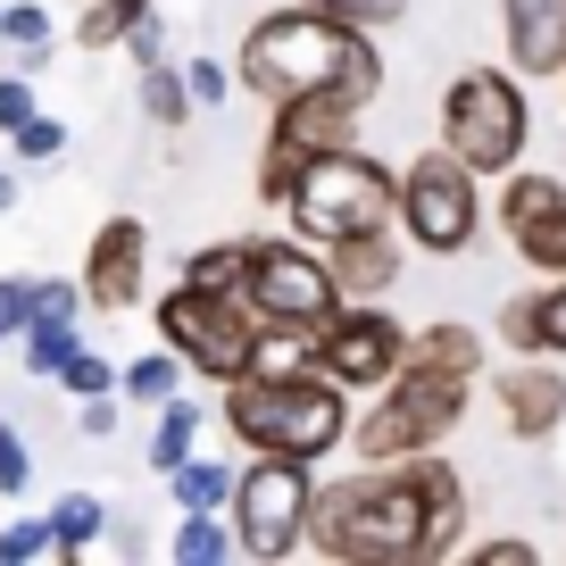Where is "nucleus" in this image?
Here are the masks:
<instances>
[{
	"label": "nucleus",
	"mask_w": 566,
	"mask_h": 566,
	"mask_svg": "<svg viewBox=\"0 0 566 566\" xmlns=\"http://www.w3.org/2000/svg\"><path fill=\"white\" fill-rule=\"evenodd\" d=\"M516 75H566V0H500Z\"/></svg>",
	"instance_id": "15"
},
{
	"label": "nucleus",
	"mask_w": 566,
	"mask_h": 566,
	"mask_svg": "<svg viewBox=\"0 0 566 566\" xmlns=\"http://www.w3.org/2000/svg\"><path fill=\"white\" fill-rule=\"evenodd\" d=\"M84 433H117V400H108V391L84 400Z\"/></svg>",
	"instance_id": "41"
},
{
	"label": "nucleus",
	"mask_w": 566,
	"mask_h": 566,
	"mask_svg": "<svg viewBox=\"0 0 566 566\" xmlns=\"http://www.w3.org/2000/svg\"><path fill=\"white\" fill-rule=\"evenodd\" d=\"M226 424L250 450L317 459L350 433V391L334 375H233L226 384Z\"/></svg>",
	"instance_id": "3"
},
{
	"label": "nucleus",
	"mask_w": 566,
	"mask_h": 566,
	"mask_svg": "<svg viewBox=\"0 0 566 566\" xmlns=\"http://www.w3.org/2000/svg\"><path fill=\"white\" fill-rule=\"evenodd\" d=\"M292 226L308 233V242H350V233H384L391 217H400V176H391L384 159H367L358 142H342V150H317L308 159V176L292 184Z\"/></svg>",
	"instance_id": "4"
},
{
	"label": "nucleus",
	"mask_w": 566,
	"mask_h": 566,
	"mask_svg": "<svg viewBox=\"0 0 566 566\" xmlns=\"http://www.w3.org/2000/svg\"><path fill=\"white\" fill-rule=\"evenodd\" d=\"M75 350H84V342H75V308H34V317H25V367L34 375H59Z\"/></svg>",
	"instance_id": "20"
},
{
	"label": "nucleus",
	"mask_w": 566,
	"mask_h": 566,
	"mask_svg": "<svg viewBox=\"0 0 566 566\" xmlns=\"http://www.w3.org/2000/svg\"><path fill=\"white\" fill-rule=\"evenodd\" d=\"M101 525H108V509L92 492H67V500H51V533H59V558H75L84 542H101Z\"/></svg>",
	"instance_id": "24"
},
{
	"label": "nucleus",
	"mask_w": 566,
	"mask_h": 566,
	"mask_svg": "<svg viewBox=\"0 0 566 566\" xmlns=\"http://www.w3.org/2000/svg\"><path fill=\"white\" fill-rule=\"evenodd\" d=\"M184 84H192V108H217L233 92V75L217 67V59H192V67H184Z\"/></svg>",
	"instance_id": "37"
},
{
	"label": "nucleus",
	"mask_w": 566,
	"mask_h": 566,
	"mask_svg": "<svg viewBox=\"0 0 566 566\" xmlns=\"http://www.w3.org/2000/svg\"><path fill=\"white\" fill-rule=\"evenodd\" d=\"M25 117H34V92H25V75H0V134H18Z\"/></svg>",
	"instance_id": "38"
},
{
	"label": "nucleus",
	"mask_w": 566,
	"mask_h": 566,
	"mask_svg": "<svg viewBox=\"0 0 566 566\" xmlns=\"http://www.w3.org/2000/svg\"><path fill=\"white\" fill-rule=\"evenodd\" d=\"M459 533H467V483L433 450L384 459L308 500V542L342 566H424L450 558Z\"/></svg>",
	"instance_id": "1"
},
{
	"label": "nucleus",
	"mask_w": 566,
	"mask_h": 566,
	"mask_svg": "<svg viewBox=\"0 0 566 566\" xmlns=\"http://www.w3.org/2000/svg\"><path fill=\"white\" fill-rule=\"evenodd\" d=\"M59 549V533H51V516H25V525H0V566H25V558H51Z\"/></svg>",
	"instance_id": "30"
},
{
	"label": "nucleus",
	"mask_w": 566,
	"mask_h": 566,
	"mask_svg": "<svg viewBox=\"0 0 566 566\" xmlns=\"http://www.w3.org/2000/svg\"><path fill=\"white\" fill-rule=\"evenodd\" d=\"M167 483H176V509H226V500H233V475L217 459H184Z\"/></svg>",
	"instance_id": "26"
},
{
	"label": "nucleus",
	"mask_w": 566,
	"mask_h": 566,
	"mask_svg": "<svg viewBox=\"0 0 566 566\" xmlns=\"http://www.w3.org/2000/svg\"><path fill=\"white\" fill-rule=\"evenodd\" d=\"M475 558L483 566H533V542H525V533H509V542H483Z\"/></svg>",
	"instance_id": "40"
},
{
	"label": "nucleus",
	"mask_w": 566,
	"mask_h": 566,
	"mask_svg": "<svg viewBox=\"0 0 566 566\" xmlns=\"http://www.w3.org/2000/svg\"><path fill=\"white\" fill-rule=\"evenodd\" d=\"M51 384H67L75 400H92V391H117V367H108V358H92V350H75L67 367L51 375Z\"/></svg>",
	"instance_id": "31"
},
{
	"label": "nucleus",
	"mask_w": 566,
	"mask_h": 566,
	"mask_svg": "<svg viewBox=\"0 0 566 566\" xmlns=\"http://www.w3.org/2000/svg\"><path fill=\"white\" fill-rule=\"evenodd\" d=\"M500 233L525 266L542 275H566V176H542V167H516V184L500 192Z\"/></svg>",
	"instance_id": "12"
},
{
	"label": "nucleus",
	"mask_w": 566,
	"mask_h": 566,
	"mask_svg": "<svg viewBox=\"0 0 566 566\" xmlns=\"http://www.w3.org/2000/svg\"><path fill=\"white\" fill-rule=\"evenodd\" d=\"M275 125H283V134H301L308 150H342V142L358 134V108L334 101V92H308V101H283Z\"/></svg>",
	"instance_id": "18"
},
{
	"label": "nucleus",
	"mask_w": 566,
	"mask_h": 566,
	"mask_svg": "<svg viewBox=\"0 0 566 566\" xmlns=\"http://www.w3.org/2000/svg\"><path fill=\"white\" fill-rule=\"evenodd\" d=\"M142 108H150V125H184L192 117V84L159 59V67H142Z\"/></svg>",
	"instance_id": "28"
},
{
	"label": "nucleus",
	"mask_w": 566,
	"mask_h": 566,
	"mask_svg": "<svg viewBox=\"0 0 566 566\" xmlns=\"http://www.w3.org/2000/svg\"><path fill=\"white\" fill-rule=\"evenodd\" d=\"M142 18H150V0H92L84 25H75V42H84V51H108V42H125Z\"/></svg>",
	"instance_id": "25"
},
{
	"label": "nucleus",
	"mask_w": 566,
	"mask_h": 566,
	"mask_svg": "<svg viewBox=\"0 0 566 566\" xmlns=\"http://www.w3.org/2000/svg\"><path fill=\"white\" fill-rule=\"evenodd\" d=\"M317 367L334 375L342 391H384L391 375L408 367V325L384 317V301H342L334 317L317 325Z\"/></svg>",
	"instance_id": "11"
},
{
	"label": "nucleus",
	"mask_w": 566,
	"mask_h": 566,
	"mask_svg": "<svg viewBox=\"0 0 566 566\" xmlns=\"http://www.w3.org/2000/svg\"><path fill=\"white\" fill-rule=\"evenodd\" d=\"M0 34L18 42V51H42V42H51V18H42L34 0H18V9H0Z\"/></svg>",
	"instance_id": "34"
},
{
	"label": "nucleus",
	"mask_w": 566,
	"mask_h": 566,
	"mask_svg": "<svg viewBox=\"0 0 566 566\" xmlns=\"http://www.w3.org/2000/svg\"><path fill=\"white\" fill-rule=\"evenodd\" d=\"M25 483H34V459H25L18 424H0V492H25Z\"/></svg>",
	"instance_id": "36"
},
{
	"label": "nucleus",
	"mask_w": 566,
	"mask_h": 566,
	"mask_svg": "<svg viewBox=\"0 0 566 566\" xmlns=\"http://www.w3.org/2000/svg\"><path fill=\"white\" fill-rule=\"evenodd\" d=\"M142 275H150V226L142 217H108L84 250V301L101 317H125L142 301Z\"/></svg>",
	"instance_id": "13"
},
{
	"label": "nucleus",
	"mask_w": 566,
	"mask_h": 566,
	"mask_svg": "<svg viewBox=\"0 0 566 566\" xmlns=\"http://www.w3.org/2000/svg\"><path fill=\"white\" fill-rule=\"evenodd\" d=\"M192 442H200V408H192V400H159V433H150V467H159V475H176V467L192 459Z\"/></svg>",
	"instance_id": "23"
},
{
	"label": "nucleus",
	"mask_w": 566,
	"mask_h": 566,
	"mask_svg": "<svg viewBox=\"0 0 566 566\" xmlns=\"http://www.w3.org/2000/svg\"><path fill=\"white\" fill-rule=\"evenodd\" d=\"M525 142H533V108L516 92V75H500V67L450 75V92H442V150L450 159H467L475 176H516Z\"/></svg>",
	"instance_id": "5"
},
{
	"label": "nucleus",
	"mask_w": 566,
	"mask_h": 566,
	"mask_svg": "<svg viewBox=\"0 0 566 566\" xmlns=\"http://www.w3.org/2000/svg\"><path fill=\"white\" fill-rule=\"evenodd\" d=\"M176 566H217V558H242L233 549V525H217V509H184V525H176Z\"/></svg>",
	"instance_id": "22"
},
{
	"label": "nucleus",
	"mask_w": 566,
	"mask_h": 566,
	"mask_svg": "<svg viewBox=\"0 0 566 566\" xmlns=\"http://www.w3.org/2000/svg\"><path fill=\"white\" fill-rule=\"evenodd\" d=\"M408 358H417V367H450V375H475L483 367V334L475 325H424V334H408Z\"/></svg>",
	"instance_id": "19"
},
{
	"label": "nucleus",
	"mask_w": 566,
	"mask_h": 566,
	"mask_svg": "<svg viewBox=\"0 0 566 566\" xmlns=\"http://www.w3.org/2000/svg\"><path fill=\"white\" fill-rule=\"evenodd\" d=\"M25 317H34V283H25V275H0V342L25 334Z\"/></svg>",
	"instance_id": "35"
},
{
	"label": "nucleus",
	"mask_w": 566,
	"mask_h": 566,
	"mask_svg": "<svg viewBox=\"0 0 566 566\" xmlns=\"http://www.w3.org/2000/svg\"><path fill=\"white\" fill-rule=\"evenodd\" d=\"M308 500H317V483H308V459H283V450H259V459L233 475V549L242 558H292V549L308 542Z\"/></svg>",
	"instance_id": "8"
},
{
	"label": "nucleus",
	"mask_w": 566,
	"mask_h": 566,
	"mask_svg": "<svg viewBox=\"0 0 566 566\" xmlns=\"http://www.w3.org/2000/svg\"><path fill=\"white\" fill-rule=\"evenodd\" d=\"M400 226H408V242H417V250H433V259H459V250L483 233L475 167L450 159V150H424V159L400 176Z\"/></svg>",
	"instance_id": "9"
},
{
	"label": "nucleus",
	"mask_w": 566,
	"mask_h": 566,
	"mask_svg": "<svg viewBox=\"0 0 566 566\" xmlns=\"http://www.w3.org/2000/svg\"><path fill=\"white\" fill-rule=\"evenodd\" d=\"M467 384H475V375L417 367V358H408V367L384 384V400H375L367 417L350 424L358 459H367V467H384V459H408V450H433V442H450V424L467 417Z\"/></svg>",
	"instance_id": "6"
},
{
	"label": "nucleus",
	"mask_w": 566,
	"mask_h": 566,
	"mask_svg": "<svg viewBox=\"0 0 566 566\" xmlns=\"http://www.w3.org/2000/svg\"><path fill=\"white\" fill-rule=\"evenodd\" d=\"M117 384H125V400H150V408H159V400H176L184 358H176V350H150V358H134V367H125Z\"/></svg>",
	"instance_id": "27"
},
{
	"label": "nucleus",
	"mask_w": 566,
	"mask_h": 566,
	"mask_svg": "<svg viewBox=\"0 0 566 566\" xmlns=\"http://www.w3.org/2000/svg\"><path fill=\"white\" fill-rule=\"evenodd\" d=\"M308 9H325V18H350V25H367V34H375V25L400 18L408 0H308Z\"/></svg>",
	"instance_id": "33"
},
{
	"label": "nucleus",
	"mask_w": 566,
	"mask_h": 566,
	"mask_svg": "<svg viewBox=\"0 0 566 566\" xmlns=\"http://www.w3.org/2000/svg\"><path fill=\"white\" fill-rule=\"evenodd\" d=\"M242 301L266 325H325L342 308V283H334V259H308L301 242H250Z\"/></svg>",
	"instance_id": "10"
},
{
	"label": "nucleus",
	"mask_w": 566,
	"mask_h": 566,
	"mask_svg": "<svg viewBox=\"0 0 566 566\" xmlns=\"http://www.w3.org/2000/svg\"><path fill=\"white\" fill-rule=\"evenodd\" d=\"M233 84L259 92L266 108L283 101H308V92H334V101L367 108L384 92V51H375L367 25L350 18H325V9H275V18L250 25L242 59H233Z\"/></svg>",
	"instance_id": "2"
},
{
	"label": "nucleus",
	"mask_w": 566,
	"mask_h": 566,
	"mask_svg": "<svg viewBox=\"0 0 566 566\" xmlns=\"http://www.w3.org/2000/svg\"><path fill=\"white\" fill-rule=\"evenodd\" d=\"M500 342H509L516 358H558L566 350V275L549 283V292H525V301L500 308Z\"/></svg>",
	"instance_id": "16"
},
{
	"label": "nucleus",
	"mask_w": 566,
	"mask_h": 566,
	"mask_svg": "<svg viewBox=\"0 0 566 566\" xmlns=\"http://www.w3.org/2000/svg\"><path fill=\"white\" fill-rule=\"evenodd\" d=\"M125 51H134L142 67H159V59H167V25H159V18H142L134 34H125Z\"/></svg>",
	"instance_id": "39"
},
{
	"label": "nucleus",
	"mask_w": 566,
	"mask_h": 566,
	"mask_svg": "<svg viewBox=\"0 0 566 566\" xmlns=\"http://www.w3.org/2000/svg\"><path fill=\"white\" fill-rule=\"evenodd\" d=\"M334 283H342V301H384L391 283H400L391 226H384V233H350V242H334Z\"/></svg>",
	"instance_id": "17"
},
{
	"label": "nucleus",
	"mask_w": 566,
	"mask_h": 566,
	"mask_svg": "<svg viewBox=\"0 0 566 566\" xmlns=\"http://www.w3.org/2000/svg\"><path fill=\"white\" fill-rule=\"evenodd\" d=\"M242 266H250V242H209L184 266V283H200V292H242Z\"/></svg>",
	"instance_id": "29"
},
{
	"label": "nucleus",
	"mask_w": 566,
	"mask_h": 566,
	"mask_svg": "<svg viewBox=\"0 0 566 566\" xmlns=\"http://www.w3.org/2000/svg\"><path fill=\"white\" fill-rule=\"evenodd\" d=\"M9 142H18V159H59V150H67V125H59V117H42V108H34V117H25Z\"/></svg>",
	"instance_id": "32"
},
{
	"label": "nucleus",
	"mask_w": 566,
	"mask_h": 566,
	"mask_svg": "<svg viewBox=\"0 0 566 566\" xmlns=\"http://www.w3.org/2000/svg\"><path fill=\"white\" fill-rule=\"evenodd\" d=\"M259 325H266V317L242 301V292H200V283H176V292L159 301V342H167L192 375H209V384H233V375L250 367Z\"/></svg>",
	"instance_id": "7"
},
{
	"label": "nucleus",
	"mask_w": 566,
	"mask_h": 566,
	"mask_svg": "<svg viewBox=\"0 0 566 566\" xmlns=\"http://www.w3.org/2000/svg\"><path fill=\"white\" fill-rule=\"evenodd\" d=\"M492 400H500V417H509L516 442H549L566 424V375L549 367V358H516V367L492 384Z\"/></svg>",
	"instance_id": "14"
},
{
	"label": "nucleus",
	"mask_w": 566,
	"mask_h": 566,
	"mask_svg": "<svg viewBox=\"0 0 566 566\" xmlns=\"http://www.w3.org/2000/svg\"><path fill=\"white\" fill-rule=\"evenodd\" d=\"M308 159H317V150H308L301 134H283V125H275V134H266V150H259V200H275V209H283V200H292V184L308 176Z\"/></svg>",
	"instance_id": "21"
},
{
	"label": "nucleus",
	"mask_w": 566,
	"mask_h": 566,
	"mask_svg": "<svg viewBox=\"0 0 566 566\" xmlns=\"http://www.w3.org/2000/svg\"><path fill=\"white\" fill-rule=\"evenodd\" d=\"M0 209H18V176H0Z\"/></svg>",
	"instance_id": "42"
}]
</instances>
